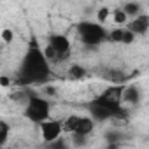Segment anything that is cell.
<instances>
[{"instance_id": "obj_3", "label": "cell", "mask_w": 149, "mask_h": 149, "mask_svg": "<svg viewBox=\"0 0 149 149\" xmlns=\"http://www.w3.org/2000/svg\"><path fill=\"white\" fill-rule=\"evenodd\" d=\"M79 37L83 40V44L86 46H97L100 44L104 39H107V32L104 26H100L98 23H91V21H83L77 26Z\"/></svg>"}, {"instance_id": "obj_21", "label": "cell", "mask_w": 149, "mask_h": 149, "mask_svg": "<svg viewBox=\"0 0 149 149\" xmlns=\"http://www.w3.org/2000/svg\"><path fill=\"white\" fill-rule=\"evenodd\" d=\"M0 86L9 88V86H11V77H7V76H0Z\"/></svg>"}, {"instance_id": "obj_1", "label": "cell", "mask_w": 149, "mask_h": 149, "mask_svg": "<svg viewBox=\"0 0 149 149\" xmlns=\"http://www.w3.org/2000/svg\"><path fill=\"white\" fill-rule=\"evenodd\" d=\"M49 63L42 56V51L39 47H30L28 53L23 58L21 65V79L26 84H40L47 81L49 77Z\"/></svg>"}, {"instance_id": "obj_16", "label": "cell", "mask_w": 149, "mask_h": 149, "mask_svg": "<svg viewBox=\"0 0 149 149\" xmlns=\"http://www.w3.org/2000/svg\"><path fill=\"white\" fill-rule=\"evenodd\" d=\"M109 16H111V9H109V7H105V6H104V7H100V9L97 11V21H98V25L102 26V25L109 19Z\"/></svg>"}, {"instance_id": "obj_6", "label": "cell", "mask_w": 149, "mask_h": 149, "mask_svg": "<svg viewBox=\"0 0 149 149\" xmlns=\"http://www.w3.org/2000/svg\"><path fill=\"white\" fill-rule=\"evenodd\" d=\"M126 30H130L135 37L137 35H146L147 30H149V14L142 13V14L135 16L132 21L126 23Z\"/></svg>"}, {"instance_id": "obj_14", "label": "cell", "mask_w": 149, "mask_h": 149, "mask_svg": "<svg viewBox=\"0 0 149 149\" xmlns=\"http://www.w3.org/2000/svg\"><path fill=\"white\" fill-rule=\"evenodd\" d=\"M111 16H112V21L118 25V26H121V25H126L130 19H128V16L121 11V9H114V11H111Z\"/></svg>"}, {"instance_id": "obj_9", "label": "cell", "mask_w": 149, "mask_h": 149, "mask_svg": "<svg viewBox=\"0 0 149 149\" xmlns=\"http://www.w3.org/2000/svg\"><path fill=\"white\" fill-rule=\"evenodd\" d=\"M95 130V121L90 118V116H81L79 118V123H77V128H76V135H81V137H88L90 133H93Z\"/></svg>"}, {"instance_id": "obj_17", "label": "cell", "mask_w": 149, "mask_h": 149, "mask_svg": "<svg viewBox=\"0 0 149 149\" xmlns=\"http://www.w3.org/2000/svg\"><path fill=\"white\" fill-rule=\"evenodd\" d=\"M0 39H2V42H6V44L14 42V30L13 28H4L0 32Z\"/></svg>"}, {"instance_id": "obj_13", "label": "cell", "mask_w": 149, "mask_h": 149, "mask_svg": "<svg viewBox=\"0 0 149 149\" xmlns=\"http://www.w3.org/2000/svg\"><path fill=\"white\" fill-rule=\"evenodd\" d=\"M9 133H11V126L7 121L0 119V147H4L7 139H9Z\"/></svg>"}, {"instance_id": "obj_10", "label": "cell", "mask_w": 149, "mask_h": 149, "mask_svg": "<svg viewBox=\"0 0 149 149\" xmlns=\"http://www.w3.org/2000/svg\"><path fill=\"white\" fill-rule=\"evenodd\" d=\"M119 9L128 16V19H130V18H135V16H139V14H142V4H140V2H125Z\"/></svg>"}, {"instance_id": "obj_20", "label": "cell", "mask_w": 149, "mask_h": 149, "mask_svg": "<svg viewBox=\"0 0 149 149\" xmlns=\"http://www.w3.org/2000/svg\"><path fill=\"white\" fill-rule=\"evenodd\" d=\"M44 91H46V95H47V97H46L47 100H49L51 97H54V95H56V88H54V86H51V84L44 86Z\"/></svg>"}, {"instance_id": "obj_11", "label": "cell", "mask_w": 149, "mask_h": 149, "mask_svg": "<svg viewBox=\"0 0 149 149\" xmlns=\"http://www.w3.org/2000/svg\"><path fill=\"white\" fill-rule=\"evenodd\" d=\"M79 114H68L65 119H61V128L65 133H74L77 128V123H79Z\"/></svg>"}, {"instance_id": "obj_12", "label": "cell", "mask_w": 149, "mask_h": 149, "mask_svg": "<svg viewBox=\"0 0 149 149\" xmlns=\"http://www.w3.org/2000/svg\"><path fill=\"white\" fill-rule=\"evenodd\" d=\"M67 72H68V77L74 79V81H79V79H83L86 76V68L83 65H77V63L76 65H70Z\"/></svg>"}, {"instance_id": "obj_8", "label": "cell", "mask_w": 149, "mask_h": 149, "mask_svg": "<svg viewBox=\"0 0 149 149\" xmlns=\"http://www.w3.org/2000/svg\"><path fill=\"white\" fill-rule=\"evenodd\" d=\"M90 118L93 119V121H105V119H111L114 114H112V111H109L107 107H104V105H100V104H97L95 100L91 102V105H90Z\"/></svg>"}, {"instance_id": "obj_2", "label": "cell", "mask_w": 149, "mask_h": 149, "mask_svg": "<svg viewBox=\"0 0 149 149\" xmlns=\"http://www.w3.org/2000/svg\"><path fill=\"white\" fill-rule=\"evenodd\" d=\"M25 116L32 123L40 125L42 121L51 118V100H47L46 97H40V95L28 93V100L25 105Z\"/></svg>"}, {"instance_id": "obj_22", "label": "cell", "mask_w": 149, "mask_h": 149, "mask_svg": "<svg viewBox=\"0 0 149 149\" xmlns=\"http://www.w3.org/2000/svg\"><path fill=\"white\" fill-rule=\"evenodd\" d=\"M0 100H2V93H0Z\"/></svg>"}, {"instance_id": "obj_23", "label": "cell", "mask_w": 149, "mask_h": 149, "mask_svg": "<svg viewBox=\"0 0 149 149\" xmlns=\"http://www.w3.org/2000/svg\"><path fill=\"white\" fill-rule=\"evenodd\" d=\"M4 149H11V147H4Z\"/></svg>"}, {"instance_id": "obj_5", "label": "cell", "mask_w": 149, "mask_h": 149, "mask_svg": "<svg viewBox=\"0 0 149 149\" xmlns=\"http://www.w3.org/2000/svg\"><path fill=\"white\" fill-rule=\"evenodd\" d=\"M47 44L56 51V54L60 56L61 61H63L65 58H68L70 49H72V44H70V39H68L67 35H63V33H53V35L49 37V42H47Z\"/></svg>"}, {"instance_id": "obj_19", "label": "cell", "mask_w": 149, "mask_h": 149, "mask_svg": "<svg viewBox=\"0 0 149 149\" xmlns=\"http://www.w3.org/2000/svg\"><path fill=\"white\" fill-rule=\"evenodd\" d=\"M49 149H68L67 147V142H65V139H58V140H54V142H51L49 144Z\"/></svg>"}, {"instance_id": "obj_18", "label": "cell", "mask_w": 149, "mask_h": 149, "mask_svg": "<svg viewBox=\"0 0 149 149\" xmlns=\"http://www.w3.org/2000/svg\"><path fill=\"white\" fill-rule=\"evenodd\" d=\"M135 42V35L130 32V30H126V28H123V39H121V44H133Z\"/></svg>"}, {"instance_id": "obj_4", "label": "cell", "mask_w": 149, "mask_h": 149, "mask_svg": "<svg viewBox=\"0 0 149 149\" xmlns=\"http://www.w3.org/2000/svg\"><path fill=\"white\" fill-rule=\"evenodd\" d=\"M40 128V137L46 144H51L54 140H58L63 133V128H61V119H54V118H49L46 121H42L39 125Z\"/></svg>"}, {"instance_id": "obj_7", "label": "cell", "mask_w": 149, "mask_h": 149, "mask_svg": "<svg viewBox=\"0 0 149 149\" xmlns=\"http://www.w3.org/2000/svg\"><path fill=\"white\" fill-rule=\"evenodd\" d=\"M142 98V93H140V88L137 84H130V86H125L123 88V95H121V102H126V104H132V105H137Z\"/></svg>"}, {"instance_id": "obj_15", "label": "cell", "mask_w": 149, "mask_h": 149, "mask_svg": "<svg viewBox=\"0 0 149 149\" xmlns=\"http://www.w3.org/2000/svg\"><path fill=\"white\" fill-rule=\"evenodd\" d=\"M107 39L114 44H121V39H123V28L118 26V28H112L107 32Z\"/></svg>"}]
</instances>
